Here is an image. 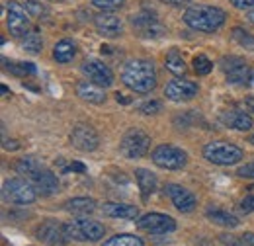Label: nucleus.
Listing matches in <instances>:
<instances>
[{
    "instance_id": "5",
    "label": "nucleus",
    "mask_w": 254,
    "mask_h": 246,
    "mask_svg": "<svg viewBox=\"0 0 254 246\" xmlns=\"http://www.w3.org/2000/svg\"><path fill=\"white\" fill-rule=\"evenodd\" d=\"M2 195L6 201L16 203V205H30L37 199V189L24 178H10L4 182Z\"/></svg>"
},
{
    "instance_id": "4",
    "label": "nucleus",
    "mask_w": 254,
    "mask_h": 246,
    "mask_svg": "<svg viewBox=\"0 0 254 246\" xmlns=\"http://www.w3.org/2000/svg\"><path fill=\"white\" fill-rule=\"evenodd\" d=\"M64 233H66V239H72L78 243H98L106 235V229L102 223L92 219H76L64 225Z\"/></svg>"
},
{
    "instance_id": "14",
    "label": "nucleus",
    "mask_w": 254,
    "mask_h": 246,
    "mask_svg": "<svg viewBox=\"0 0 254 246\" xmlns=\"http://www.w3.org/2000/svg\"><path fill=\"white\" fill-rule=\"evenodd\" d=\"M164 193L170 197L172 205L180 213H190V211L195 209V205H197L195 195L191 193L190 189H186V187H182V185L178 184H166L164 185Z\"/></svg>"
},
{
    "instance_id": "27",
    "label": "nucleus",
    "mask_w": 254,
    "mask_h": 246,
    "mask_svg": "<svg viewBox=\"0 0 254 246\" xmlns=\"http://www.w3.org/2000/svg\"><path fill=\"white\" fill-rule=\"evenodd\" d=\"M2 62H4V66H6L8 72H12L14 76H20V78H24V76H33V74L37 72V68H35L33 62L8 61V59H2Z\"/></svg>"
},
{
    "instance_id": "31",
    "label": "nucleus",
    "mask_w": 254,
    "mask_h": 246,
    "mask_svg": "<svg viewBox=\"0 0 254 246\" xmlns=\"http://www.w3.org/2000/svg\"><path fill=\"white\" fill-rule=\"evenodd\" d=\"M233 39L239 43V45H243L245 49H254V37L249 33L247 30H243V28H233Z\"/></svg>"
},
{
    "instance_id": "20",
    "label": "nucleus",
    "mask_w": 254,
    "mask_h": 246,
    "mask_svg": "<svg viewBox=\"0 0 254 246\" xmlns=\"http://www.w3.org/2000/svg\"><path fill=\"white\" fill-rule=\"evenodd\" d=\"M221 123L237 131H249L253 127V118L243 110H229L221 116Z\"/></svg>"
},
{
    "instance_id": "29",
    "label": "nucleus",
    "mask_w": 254,
    "mask_h": 246,
    "mask_svg": "<svg viewBox=\"0 0 254 246\" xmlns=\"http://www.w3.org/2000/svg\"><path fill=\"white\" fill-rule=\"evenodd\" d=\"M41 166H43V164H41L35 156H24V158L18 160V164H16V172H18V174H24L26 178H32Z\"/></svg>"
},
{
    "instance_id": "30",
    "label": "nucleus",
    "mask_w": 254,
    "mask_h": 246,
    "mask_svg": "<svg viewBox=\"0 0 254 246\" xmlns=\"http://www.w3.org/2000/svg\"><path fill=\"white\" fill-rule=\"evenodd\" d=\"M104 246H145V243L139 237L124 233V235H116V237H110L108 241H104Z\"/></svg>"
},
{
    "instance_id": "34",
    "label": "nucleus",
    "mask_w": 254,
    "mask_h": 246,
    "mask_svg": "<svg viewBox=\"0 0 254 246\" xmlns=\"http://www.w3.org/2000/svg\"><path fill=\"white\" fill-rule=\"evenodd\" d=\"M26 8H28V12L32 14L33 18H41V16L47 14V8H45L39 0H28V2H26Z\"/></svg>"
},
{
    "instance_id": "11",
    "label": "nucleus",
    "mask_w": 254,
    "mask_h": 246,
    "mask_svg": "<svg viewBox=\"0 0 254 246\" xmlns=\"http://www.w3.org/2000/svg\"><path fill=\"white\" fill-rule=\"evenodd\" d=\"M82 72L86 76V80L94 82L102 88H110L114 84V72L106 62L98 61V59H88L82 62Z\"/></svg>"
},
{
    "instance_id": "7",
    "label": "nucleus",
    "mask_w": 254,
    "mask_h": 246,
    "mask_svg": "<svg viewBox=\"0 0 254 246\" xmlns=\"http://www.w3.org/2000/svg\"><path fill=\"white\" fill-rule=\"evenodd\" d=\"M151 149V137L141 129H129L120 145V151L126 158H141Z\"/></svg>"
},
{
    "instance_id": "32",
    "label": "nucleus",
    "mask_w": 254,
    "mask_h": 246,
    "mask_svg": "<svg viewBox=\"0 0 254 246\" xmlns=\"http://www.w3.org/2000/svg\"><path fill=\"white\" fill-rule=\"evenodd\" d=\"M211 68H213V62L209 61L205 55H195L193 57V70H195V74H209L211 72Z\"/></svg>"
},
{
    "instance_id": "41",
    "label": "nucleus",
    "mask_w": 254,
    "mask_h": 246,
    "mask_svg": "<svg viewBox=\"0 0 254 246\" xmlns=\"http://www.w3.org/2000/svg\"><path fill=\"white\" fill-rule=\"evenodd\" d=\"M164 4H170V6H188L191 0H160Z\"/></svg>"
},
{
    "instance_id": "2",
    "label": "nucleus",
    "mask_w": 254,
    "mask_h": 246,
    "mask_svg": "<svg viewBox=\"0 0 254 246\" xmlns=\"http://www.w3.org/2000/svg\"><path fill=\"white\" fill-rule=\"evenodd\" d=\"M227 20L225 10L217 6H207V4H191L184 12V24L190 26L195 31H205L213 33L221 28Z\"/></svg>"
},
{
    "instance_id": "1",
    "label": "nucleus",
    "mask_w": 254,
    "mask_h": 246,
    "mask_svg": "<svg viewBox=\"0 0 254 246\" xmlns=\"http://www.w3.org/2000/svg\"><path fill=\"white\" fill-rule=\"evenodd\" d=\"M122 80L129 90L137 94H149L157 88V70L149 59H133L124 66Z\"/></svg>"
},
{
    "instance_id": "36",
    "label": "nucleus",
    "mask_w": 254,
    "mask_h": 246,
    "mask_svg": "<svg viewBox=\"0 0 254 246\" xmlns=\"http://www.w3.org/2000/svg\"><path fill=\"white\" fill-rule=\"evenodd\" d=\"M237 176H239V178H245V180H254V162L243 164V166L237 170Z\"/></svg>"
},
{
    "instance_id": "47",
    "label": "nucleus",
    "mask_w": 254,
    "mask_h": 246,
    "mask_svg": "<svg viewBox=\"0 0 254 246\" xmlns=\"http://www.w3.org/2000/svg\"><path fill=\"white\" fill-rule=\"evenodd\" d=\"M49 2H64V0H49Z\"/></svg>"
},
{
    "instance_id": "22",
    "label": "nucleus",
    "mask_w": 254,
    "mask_h": 246,
    "mask_svg": "<svg viewBox=\"0 0 254 246\" xmlns=\"http://www.w3.org/2000/svg\"><path fill=\"white\" fill-rule=\"evenodd\" d=\"M102 213L108 217H116V219H137L139 209L135 205H127V203H104L102 205Z\"/></svg>"
},
{
    "instance_id": "12",
    "label": "nucleus",
    "mask_w": 254,
    "mask_h": 246,
    "mask_svg": "<svg viewBox=\"0 0 254 246\" xmlns=\"http://www.w3.org/2000/svg\"><path fill=\"white\" fill-rule=\"evenodd\" d=\"M70 145L82 153H92L98 149L100 145V137L94 131V127L90 125H76L72 131H70Z\"/></svg>"
},
{
    "instance_id": "26",
    "label": "nucleus",
    "mask_w": 254,
    "mask_h": 246,
    "mask_svg": "<svg viewBox=\"0 0 254 246\" xmlns=\"http://www.w3.org/2000/svg\"><path fill=\"white\" fill-rule=\"evenodd\" d=\"M164 66L172 72V74H176V76H184L186 74V70H188V66H186V62H184V57L180 55V51L178 49H170L168 53H166V57H164Z\"/></svg>"
},
{
    "instance_id": "3",
    "label": "nucleus",
    "mask_w": 254,
    "mask_h": 246,
    "mask_svg": "<svg viewBox=\"0 0 254 246\" xmlns=\"http://www.w3.org/2000/svg\"><path fill=\"white\" fill-rule=\"evenodd\" d=\"M203 158L217 166H233L245 158V153L241 147L225 141H213L203 147Z\"/></svg>"
},
{
    "instance_id": "21",
    "label": "nucleus",
    "mask_w": 254,
    "mask_h": 246,
    "mask_svg": "<svg viewBox=\"0 0 254 246\" xmlns=\"http://www.w3.org/2000/svg\"><path fill=\"white\" fill-rule=\"evenodd\" d=\"M135 180H137V185H139V189H141L143 199H147L149 195H153V193L157 191L159 180H157V176H155L151 170H147V168H137V170H135Z\"/></svg>"
},
{
    "instance_id": "42",
    "label": "nucleus",
    "mask_w": 254,
    "mask_h": 246,
    "mask_svg": "<svg viewBox=\"0 0 254 246\" xmlns=\"http://www.w3.org/2000/svg\"><path fill=\"white\" fill-rule=\"evenodd\" d=\"M6 151H16V149H20V145L16 143V141H8V139H4V145H2Z\"/></svg>"
},
{
    "instance_id": "18",
    "label": "nucleus",
    "mask_w": 254,
    "mask_h": 246,
    "mask_svg": "<svg viewBox=\"0 0 254 246\" xmlns=\"http://www.w3.org/2000/svg\"><path fill=\"white\" fill-rule=\"evenodd\" d=\"M30 180H32V184L35 185V189L41 195H53V193L59 191V180H57V176L51 170H47L45 166H41Z\"/></svg>"
},
{
    "instance_id": "8",
    "label": "nucleus",
    "mask_w": 254,
    "mask_h": 246,
    "mask_svg": "<svg viewBox=\"0 0 254 246\" xmlns=\"http://www.w3.org/2000/svg\"><path fill=\"white\" fill-rule=\"evenodd\" d=\"M32 14L28 12V8H24L22 4L18 2H8V8H6V26L8 31L14 35V37H22L26 35L28 31L32 30V22H30Z\"/></svg>"
},
{
    "instance_id": "33",
    "label": "nucleus",
    "mask_w": 254,
    "mask_h": 246,
    "mask_svg": "<svg viewBox=\"0 0 254 246\" xmlns=\"http://www.w3.org/2000/svg\"><path fill=\"white\" fill-rule=\"evenodd\" d=\"M124 2H126V0H92V4H94L98 10H102V12L118 10V8L124 6Z\"/></svg>"
},
{
    "instance_id": "25",
    "label": "nucleus",
    "mask_w": 254,
    "mask_h": 246,
    "mask_svg": "<svg viewBox=\"0 0 254 246\" xmlns=\"http://www.w3.org/2000/svg\"><path fill=\"white\" fill-rule=\"evenodd\" d=\"M205 217H207L211 223H215V225H219V227H225V229H235V227H239V219L233 215V213H229V211H223V209H207V211H205Z\"/></svg>"
},
{
    "instance_id": "24",
    "label": "nucleus",
    "mask_w": 254,
    "mask_h": 246,
    "mask_svg": "<svg viewBox=\"0 0 254 246\" xmlns=\"http://www.w3.org/2000/svg\"><path fill=\"white\" fill-rule=\"evenodd\" d=\"M74 55H76V45L70 39H61L53 49V59L57 62H61V64L70 62L74 59Z\"/></svg>"
},
{
    "instance_id": "37",
    "label": "nucleus",
    "mask_w": 254,
    "mask_h": 246,
    "mask_svg": "<svg viewBox=\"0 0 254 246\" xmlns=\"http://www.w3.org/2000/svg\"><path fill=\"white\" fill-rule=\"evenodd\" d=\"M241 209H243L245 213H253L254 211V195H249V197H245V199L241 201Z\"/></svg>"
},
{
    "instance_id": "16",
    "label": "nucleus",
    "mask_w": 254,
    "mask_h": 246,
    "mask_svg": "<svg viewBox=\"0 0 254 246\" xmlns=\"http://www.w3.org/2000/svg\"><path fill=\"white\" fill-rule=\"evenodd\" d=\"M197 84L191 82V80H182V78H176V80H170L164 88V96L172 102H188L191 98L197 96Z\"/></svg>"
},
{
    "instance_id": "23",
    "label": "nucleus",
    "mask_w": 254,
    "mask_h": 246,
    "mask_svg": "<svg viewBox=\"0 0 254 246\" xmlns=\"http://www.w3.org/2000/svg\"><path fill=\"white\" fill-rule=\"evenodd\" d=\"M64 209L72 215H90L94 213L96 201L92 197H72L64 203Z\"/></svg>"
},
{
    "instance_id": "9",
    "label": "nucleus",
    "mask_w": 254,
    "mask_h": 246,
    "mask_svg": "<svg viewBox=\"0 0 254 246\" xmlns=\"http://www.w3.org/2000/svg\"><path fill=\"white\" fill-rule=\"evenodd\" d=\"M221 68L231 84H249L254 78V70L241 57H223Z\"/></svg>"
},
{
    "instance_id": "28",
    "label": "nucleus",
    "mask_w": 254,
    "mask_h": 246,
    "mask_svg": "<svg viewBox=\"0 0 254 246\" xmlns=\"http://www.w3.org/2000/svg\"><path fill=\"white\" fill-rule=\"evenodd\" d=\"M22 47L28 51V53H32V55H37V53H41V47H43V39H41V33L39 30H32L28 31L26 35H24V39H22Z\"/></svg>"
},
{
    "instance_id": "19",
    "label": "nucleus",
    "mask_w": 254,
    "mask_h": 246,
    "mask_svg": "<svg viewBox=\"0 0 254 246\" xmlns=\"http://www.w3.org/2000/svg\"><path fill=\"white\" fill-rule=\"evenodd\" d=\"M76 96L84 102H90V104H104L106 102V92L102 86H98L90 80H80L76 84Z\"/></svg>"
},
{
    "instance_id": "44",
    "label": "nucleus",
    "mask_w": 254,
    "mask_h": 246,
    "mask_svg": "<svg viewBox=\"0 0 254 246\" xmlns=\"http://www.w3.org/2000/svg\"><path fill=\"white\" fill-rule=\"evenodd\" d=\"M116 100H118V102H120V104H129V102H131V100H129V98H126V96H124V94H116Z\"/></svg>"
},
{
    "instance_id": "38",
    "label": "nucleus",
    "mask_w": 254,
    "mask_h": 246,
    "mask_svg": "<svg viewBox=\"0 0 254 246\" xmlns=\"http://www.w3.org/2000/svg\"><path fill=\"white\" fill-rule=\"evenodd\" d=\"M231 4L239 10H249V8H254V0H231Z\"/></svg>"
},
{
    "instance_id": "40",
    "label": "nucleus",
    "mask_w": 254,
    "mask_h": 246,
    "mask_svg": "<svg viewBox=\"0 0 254 246\" xmlns=\"http://www.w3.org/2000/svg\"><path fill=\"white\" fill-rule=\"evenodd\" d=\"M68 170H72V172H84L86 170V166L82 164V162H70V166H68Z\"/></svg>"
},
{
    "instance_id": "35",
    "label": "nucleus",
    "mask_w": 254,
    "mask_h": 246,
    "mask_svg": "<svg viewBox=\"0 0 254 246\" xmlns=\"http://www.w3.org/2000/svg\"><path fill=\"white\" fill-rule=\"evenodd\" d=\"M160 110H162V104L157 102V100H151V102H145V104L139 106V112H141V114H147V116H151V114H159Z\"/></svg>"
},
{
    "instance_id": "39",
    "label": "nucleus",
    "mask_w": 254,
    "mask_h": 246,
    "mask_svg": "<svg viewBox=\"0 0 254 246\" xmlns=\"http://www.w3.org/2000/svg\"><path fill=\"white\" fill-rule=\"evenodd\" d=\"M239 246H254V233H245L239 237Z\"/></svg>"
},
{
    "instance_id": "13",
    "label": "nucleus",
    "mask_w": 254,
    "mask_h": 246,
    "mask_svg": "<svg viewBox=\"0 0 254 246\" xmlns=\"http://www.w3.org/2000/svg\"><path fill=\"white\" fill-rule=\"evenodd\" d=\"M131 24L141 37H160L162 33H166V28L160 24L157 14H153V12L135 14L131 18Z\"/></svg>"
},
{
    "instance_id": "6",
    "label": "nucleus",
    "mask_w": 254,
    "mask_h": 246,
    "mask_svg": "<svg viewBox=\"0 0 254 246\" xmlns=\"http://www.w3.org/2000/svg\"><path fill=\"white\" fill-rule=\"evenodd\" d=\"M153 162L164 170H180L188 162V153L174 145H159L151 154Z\"/></svg>"
},
{
    "instance_id": "17",
    "label": "nucleus",
    "mask_w": 254,
    "mask_h": 246,
    "mask_svg": "<svg viewBox=\"0 0 254 246\" xmlns=\"http://www.w3.org/2000/svg\"><path fill=\"white\" fill-rule=\"evenodd\" d=\"M94 26L100 35L104 37H118L124 31V22L112 12H100L94 16Z\"/></svg>"
},
{
    "instance_id": "15",
    "label": "nucleus",
    "mask_w": 254,
    "mask_h": 246,
    "mask_svg": "<svg viewBox=\"0 0 254 246\" xmlns=\"http://www.w3.org/2000/svg\"><path fill=\"white\" fill-rule=\"evenodd\" d=\"M35 237L47 246H63L66 243L64 225H59L57 221H45L35 229Z\"/></svg>"
},
{
    "instance_id": "43",
    "label": "nucleus",
    "mask_w": 254,
    "mask_h": 246,
    "mask_svg": "<svg viewBox=\"0 0 254 246\" xmlns=\"http://www.w3.org/2000/svg\"><path fill=\"white\" fill-rule=\"evenodd\" d=\"M245 106H247V110H249V112H253L254 114V96H249V98L245 100Z\"/></svg>"
},
{
    "instance_id": "10",
    "label": "nucleus",
    "mask_w": 254,
    "mask_h": 246,
    "mask_svg": "<svg viewBox=\"0 0 254 246\" xmlns=\"http://www.w3.org/2000/svg\"><path fill=\"white\" fill-rule=\"evenodd\" d=\"M137 229L149 235H166L176 229V221L164 213H147L137 221Z\"/></svg>"
},
{
    "instance_id": "45",
    "label": "nucleus",
    "mask_w": 254,
    "mask_h": 246,
    "mask_svg": "<svg viewBox=\"0 0 254 246\" xmlns=\"http://www.w3.org/2000/svg\"><path fill=\"white\" fill-rule=\"evenodd\" d=\"M249 22H251V24L254 26V10L251 12V14H249Z\"/></svg>"
},
{
    "instance_id": "46",
    "label": "nucleus",
    "mask_w": 254,
    "mask_h": 246,
    "mask_svg": "<svg viewBox=\"0 0 254 246\" xmlns=\"http://www.w3.org/2000/svg\"><path fill=\"white\" fill-rule=\"evenodd\" d=\"M249 143H251V145H254V135H251V137H249Z\"/></svg>"
}]
</instances>
